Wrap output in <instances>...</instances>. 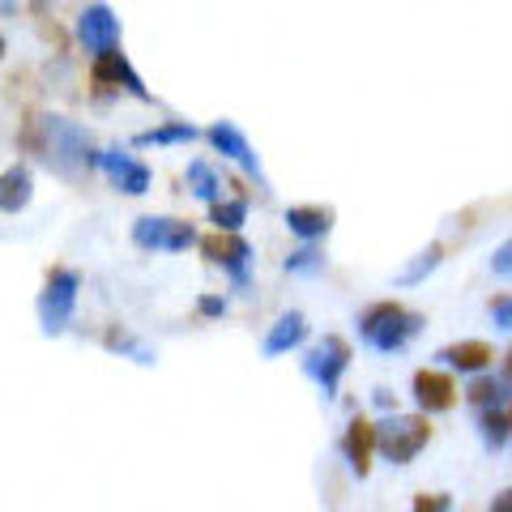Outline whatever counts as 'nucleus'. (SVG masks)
Returning <instances> with one entry per match:
<instances>
[{"instance_id": "nucleus-19", "label": "nucleus", "mask_w": 512, "mask_h": 512, "mask_svg": "<svg viewBox=\"0 0 512 512\" xmlns=\"http://www.w3.org/2000/svg\"><path fill=\"white\" fill-rule=\"evenodd\" d=\"M184 184H188V192L192 197H201V201H222V184H218V175H214V167L210 163H188V171H184Z\"/></svg>"}, {"instance_id": "nucleus-21", "label": "nucleus", "mask_w": 512, "mask_h": 512, "mask_svg": "<svg viewBox=\"0 0 512 512\" xmlns=\"http://www.w3.org/2000/svg\"><path fill=\"white\" fill-rule=\"evenodd\" d=\"M444 261V248L440 244H427L419 256H414V261L402 269V274H397V286H419L427 274H431V269H436Z\"/></svg>"}, {"instance_id": "nucleus-27", "label": "nucleus", "mask_w": 512, "mask_h": 512, "mask_svg": "<svg viewBox=\"0 0 512 512\" xmlns=\"http://www.w3.org/2000/svg\"><path fill=\"white\" fill-rule=\"evenodd\" d=\"M487 312H491V320L500 329H512V295H495L491 303H487Z\"/></svg>"}, {"instance_id": "nucleus-33", "label": "nucleus", "mask_w": 512, "mask_h": 512, "mask_svg": "<svg viewBox=\"0 0 512 512\" xmlns=\"http://www.w3.org/2000/svg\"><path fill=\"white\" fill-rule=\"evenodd\" d=\"M508 419H512V410H508Z\"/></svg>"}, {"instance_id": "nucleus-9", "label": "nucleus", "mask_w": 512, "mask_h": 512, "mask_svg": "<svg viewBox=\"0 0 512 512\" xmlns=\"http://www.w3.org/2000/svg\"><path fill=\"white\" fill-rule=\"evenodd\" d=\"M77 39H82L90 56H103L111 47H120V18L107 5H90V9H82V18H77Z\"/></svg>"}, {"instance_id": "nucleus-3", "label": "nucleus", "mask_w": 512, "mask_h": 512, "mask_svg": "<svg viewBox=\"0 0 512 512\" xmlns=\"http://www.w3.org/2000/svg\"><path fill=\"white\" fill-rule=\"evenodd\" d=\"M431 423L423 414H389L384 423H376V453L393 466H410L414 457L427 448Z\"/></svg>"}, {"instance_id": "nucleus-5", "label": "nucleus", "mask_w": 512, "mask_h": 512, "mask_svg": "<svg viewBox=\"0 0 512 512\" xmlns=\"http://www.w3.org/2000/svg\"><path fill=\"white\" fill-rule=\"evenodd\" d=\"M346 367H350V342L338 338V333H325V338L303 355V372L320 384V393L325 397H338V384H342Z\"/></svg>"}, {"instance_id": "nucleus-8", "label": "nucleus", "mask_w": 512, "mask_h": 512, "mask_svg": "<svg viewBox=\"0 0 512 512\" xmlns=\"http://www.w3.org/2000/svg\"><path fill=\"white\" fill-rule=\"evenodd\" d=\"M205 137H210V146H214L222 158H231V163H235L239 171H244V175H252L256 184L265 180L261 158H256V150L248 146V137L239 133V128H235L231 120H214V124H210V133H205Z\"/></svg>"}, {"instance_id": "nucleus-26", "label": "nucleus", "mask_w": 512, "mask_h": 512, "mask_svg": "<svg viewBox=\"0 0 512 512\" xmlns=\"http://www.w3.org/2000/svg\"><path fill=\"white\" fill-rule=\"evenodd\" d=\"M410 512H453V495H444V491H436V495H419Z\"/></svg>"}, {"instance_id": "nucleus-12", "label": "nucleus", "mask_w": 512, "mask_h": 512, "mask_svg": "<svg viewBox=\"0 0 512 512\" xmlns=\"http://www.w3.org/2000/svg\"><path fill=\"white\" fill-rule=\"evenodd\" d=\"M414 402H419L427 414H444L457 406V384L448 372H431V367H423V372H414Z\"/></svg>"}, {"instance_id": "nucleus-4", "label": "nucleus", "mask_w": 512, "mask_h": 512, "mask_svg": "<svg viewBox=\"0 0 512 512\" xmlns=\"http://www.w3.org/2000/svg\"><path fill=\"white\" fill-rule=\"evenodd\" d=\"M77 291H82V278L77 269H52L43 282V295H39V320H43V333H64V325L73 320L77 308Z\"/></svg>"}, {"instance_id": "nucleus-14", "label": "nucleus", "mask_w": 512, "mask_h": 512, "mask_svg": "<svg viewBox=\"0 0 512 512\" xmlns=\"http://www.w3.org/2000/svg\"><path fill=\"white\" fill-rule=\"evenodd\" d=\"M303 338H308V320H303L299 312H282L265 333V359H278V355H286V350L303 346Z\"/></svg>"}, {"instance_id": "nucleus-6", "label": "nucleus", "mask_w": 512, "mask_h": 512, "mask_svg": "<svg viewBox=\"0 0 512 512\" xmlns=\"http://www.w3.org/2000/svg\"><path fill=\"white\" fill-rule=\"evenodd\" d=\"M133 244L146 248V252H188L197 244V231H192V222L146 214V218L133 222Z\"/></svg>"}, {"instance_id": "nucleus-18", "label": "nucleus", "mask_w": 512, "mask_h": 512, "mask_svg": "<svg viewBox=\"0 0 512 512\" xmlns=\"http://www.w3.org/2000/svg\"><path fill=\"white\" fill-rule=\"evenodd\" d=\"M201 133L188 120H167L158 128H146V133L133 137V146H180V141H197Z\"/></svg>"}, {"instance_id": "nucleus-22", "label": "nucleus", "mask_w": 512, "mask_h": 512, "mask_svg": "<svg viewBox=\"0 0 512 512\" xmlns=\"http://www.w3.org/2000/svg\"><path fill=\"white\" fill-rule=\"evenodd\" d=\"M478 431H483L487 448H504V440L512 436V419L504 410H478Z\"/></svg>"}, {"instance_id": "nucleus-32", "label": "nucleus", "mask_w": 512, "mask_h": 512, "mask_svg": "<svg viewBox=\"0 0 512 512\" xmlns=\"http://www.w3.org/2000/svg\"><path fill=\"white\" fill-rule=\"evenodd\" d=\"M5 18H13V0H5Z\"/></svg>"}, {"instance_id": "nucleus-23", "label": "nucleus", "mask_w": 512, "mask_h": 512, "mask_svg": "<svg viewBox=\"0 0 512 512\" xmlns=\"http://www.w3.org/2000/svg\"><path fill=\"white\" fill-rule=\"evenodd\" d=\"M248 218V201L244 197H231V201H214L210 205V222L218 231H239Z\"/></svg>"}, {"instance_id": "nucleus-28", "label": "nucleus", "mask_w": 512, "mask_h": 512, "mask_svg": "<svg viewBox=\"0 0 512 512\" xmlns=\"http://www.w3.org/2000/svg\"><path fill=\"white\" fill-rule=\"evenodd\" d=\"M491 269H495V278H512V239H504V244L495 248Z\"/></svg>"}, {"instance_id": "nucleus-30", "label": "nucleus", "mask_w": 512, "mask_h": 512, "mask_svg": "<svg viewBox=\"0 0 512 512\" xmlns=\"http://www.w3.org/2000/svg\"><path fill=\"white\" fill-rule=\"evenodd\" d=\"M491 512H512V487H508V491H500V495H495Z\"/></svg>"}, {"instance_id": "nucleus-7", "label": "nucleus", "mask_w": 512, "mask_h": 512, "mask_svg": "<svg viewBox=\"0 0 512 512\" xmlns=\"http://www.w3.org/2000/svg\"><path fill=\"white\" fill-rule=\"evenodd\" d=\"M201 252H205V261H210V265L227 269L235 286H248L252 244H248V239L239 235V231H214V235H205V239H201Z\"/></svg>"}, {"instance_id": "nucleus-11", "label": "nucleus", "mask_w": 512, "mask_h": 512, "mask_svg": "<svg viewBox=\"0 0 512 512\" xmlns=\"http://www.w3.org/2000/svg\"><path fill=\"white\" fill-rule=\"evenodd\" d=\"M99 167L111 175V184H116L120 192H128V197H141V192H150V167L146 163H137L133 154H124V150H103L99 154Z\"/></svg>"}, {"instance_id": "nucleus-13", "label": "nucleus", "mask_w": 512, "mask_h": 512, "mask_svg": "<svg viewBox=\"0 0 512 512\" xmlns=\"http://www.w3.org/2000/svg\"><path fill=\"white\" fill-rule=\"evenodd\" d=\"M342 453L350 461V470H355L359 478L372 470V453H376V423H367V419H355L346 427V436H342Z\"/></svg>"}, {"instance_id": "nucleus-25", "label": "nucleus", "mask_w": 512, "mask_h": 512, "mask_svg": "<svg viewBox=\"0 0 512 512\" xmlns=\"http://www.w3.org/2000/svg\"><path fill=\"white\" fill-rule=\"evenodd\" d=\"M316 269H325V256H320L312 244H303L299 252L286 256V274H316Z\"/></svg>"}, {"instance_id": "nucleus-2", "label": "nucleus", "mask_w": 512, "mask_h": 512, "mask_svg": "<svg viewBox=\"0 0 512 512\" xmlns=\"http://www.w3.org/2000/svg\"><path fill=\"white\" fill-rule=\"evenodd\" d=\"M423 316L402 308V303H372L359 316V338L380 350V355H397L402 346H410V338H419Z\"/></svg>"}, {"instance_id": "nucleus-16", "label": "nucleus", "mask_w": 512, "mask_h": 512, "mask_svg": "<svg viewBox=\"0 0 512 512\" xmlns=\"http://www.w3.org/2000/svg\"><path fill=\"white\" fill-rule=\"evenodd\" d=\"M286 227H291V235L316 244V239H325L333 231V210H320V205H291V210H286Z\"/></svg>"}, {"instance_id": "nucleus-10", "label": "nucleus", "mask_w": 512, "mask_h": 512, "mask_svg": "<svg viewBox=\"0 0 512 512\" xmlns=\"http://www.w3.org/2000/svg\"><path fill=\"white\" fill-rule=\"evenodd\" d=\"M94 82H99V86L128 90V94H133V99H141V103H150V99H154V94L146 90V82L137 77V69L128 64V56L120 52V47H111V52L94 56Z\"/></svg>"}, {"instance_id": "nucleus-31", "label": "nucleus", "mask_w": 512, "mask_h": 512, "mask_svg": "<svg viewBox=\"0 0 512 512\" xmlns=\"http://www.w3.org/2000/svg\"><path fill=\"white\" fill-rule=\"evenodd\" d=\"M504 376H508V380H512V355H508V363H504Z\"/></svg>"}, {"instance_id": "nucleus-20", "label": "nucleus", "mask_w": 512, "mask_h": 512, "mask_svg": "<svg viewBox=\"0 0 512 512\" xmlns=\"http://www.w3.org/2000/svg\"><path fill=\"white\" fill-rule=\"evenodd\" d=\"M508 376H478L474 384H470V402L478 406V410H500V402H504V397H508Z\"/></svg>"}, {"instance_id": "nucleus-17", "label": "nucleus", "mask_w": 512, "mask_h": 512, "mask_svg": "<svg viewBox=\"0 0 512 512\" xmlns=\"http://www.w3.org/2000/svg\"><path fill=\"white\" fill-rule=\"evenodd\" d=\"M30 205V171L26 167H9L0 180V210L5 214H22Z\"/></svg>"}, {"instance_id": "nucleus-15", "label": "nucleus", "mask_w": 512, "mask_h": 512, "mask_svg": "<svg viewBox=\"0 0 512 512\" xmlns=\"http://www.w3.org/2000/svg\"><path fill=\"white\" fill-rule=\"evenodd\" d=\"M436 359L448 367V372H466V376H474V372H483V367L495 359V350H491L487 342H453V346H444Z\"/></svg>"}, {"instance_id": "nucleus-29", "label": "nucleus", "mask_w": 512, "mask_h": 512, "mask_svg": "<svg viewBox=\"0 0 512 512\" xmlns=\"http://www.w3.org/2000/svg\"><path fill=\"white\" fill-rule=\"evenodd\" d=\"M197 312H201V316H210V320H214V316H227V299L201 295V299H197Z\"/></svg>"}, {"instance_id": "nucleus-24", "label": "nucleus", "mask_w": 512, "mask_h": 512, "mask_svg": "<svg viewBox=\"0 0 512 512\" xmlns=\"http://www.w3.org/2000/svg\"><path fill=\"white\" fill-rule=\"evenodd\" d=\"M103 342H107V350H120V355H128L133 363H146V367L154 363V350L141 342V338H133V333H124V329H111Z\"/></svg>"}, {"instance_id": "nucleus-1", "label": "nucleus", "mask_w": 512, "mask_h": 512, "mask_svg": "<svg viewBox=\"0 0 512 512\" xmlns=\"http://www.w3.org/2000/svg\"><path fill=\"white\" fill-rule=\"evenodd\" d=\"M22 146H30L60 175H82L90 167H99V154H103V150H94V141L82 124H73L64 116H35L22 133Z\"/></svg>"}]
</instances>
